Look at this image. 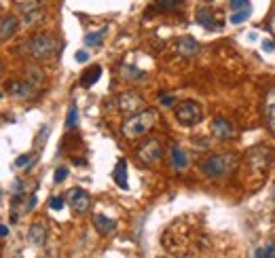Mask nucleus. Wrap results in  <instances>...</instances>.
Wrapping results in <instances>:
<instances>
[{"label": "nucleus", "instance_id": "1", "mask_svg": "<svg viewBox=\"0 0 275 258\" xmlns=\"http://www.w3.org/2000/svg\"><path fill=\"white\" fill-rule=\"evenodd\" d=\"M157 119H159V112L155 108H146L142 112H136V115H131L125 123L121 131H123V136L127 140H136V138H142L146 136V133L157 125Z\"/></svg>", "mask_w": 275, "mask_h": 258}, {"label": "nucleus", "instance_id": "2", "mask_svg": "<svg viewBox=\"0 0 275 258\" xmlns=\"http://www.w3.org/2000/svg\"><path fill=\"white\" fill-rule=\"evenodd\" d=\"M235 167H237V154H233V152L208 154L199 165V169L206 174L208 178H222V176H227V174H231Z\"/></svg>", "mask_w": 275, "mask_h": 258}, {"label": "nucleus", "instance_id": "3", "mask_svg": "<svg viewBox=\"0 0 275 258\" xmlns=\"http://www.w3.org/2000/svg\"><path fill=\"white\" fill-rule=\"evenodd\" d=\"M26 47H28V53L34 59H49V57H53L57 53L59 43H57V38L53 34L40 32V34L30 38Z\"/></svg>", "mask_w": 275, "mask_h": 258}, {"label": "nucleus", "instance_id": "4", "mask_svg": "<svg viewBox=\"0 0 275 258\" xmlns=\"http://www.w3.org/2000/svg\"><path fill=\"white\" fill-rule=\"evenodd\" d=\"M176 119H178L180 125L193 127V125H197V123H201L203 110H201V106L197 104L195 100H185V102H180V104L176 106Z\"/></svg>", "mask_w": 275, "mask_h": 258}, {"label": "nucleus", "instance_id": "5", "mask_svg": "<svg viewBox=\"0 0 275 258\" xmlns=\"http://www.w3.org/2000/svg\"><path fill=\"white\" fill-rule=\"evenodd\" d=\"M136 154H138L140 163H144V165H155V163H159V161L163 159V146H161L159 140L150 138V140H146V142L138 148Z\"/></svg>", "mask_w": 275, "mask_h": 258}, {"label": "nucleus", "instance_id": "6", "mask_svg": "<svg viewBox=\"0 0 275 258\" xmlns=\"http://www.w3.org/2000/svg\"><path fill=\"white\" fill-rule=\"evenodd\" d=\"M68 203L74 214H87L91 208V195L85 189H72L68 195Z\"/></svg>", "mask_w": 275, "mask_h": 258}, {"label": "nucleus", "instance_id": "7", "mask_svg": "<svg viewBox=\"0 0 275 258\" xmlns=\"http://www.w3.org/2000/svg\"><path fill=\"white\" fill-rule=\"evenodd\" d=\"M117 102H119V108L123 112H136V110L142 108V104H144V98H142L138 91L129 89V91H123Z\"/></svg>", "mask_w": 275, "mask_h": 258}, {"label": "nucleus", "instance_id": "8", "mask_svg": "<svg viewBox=\"0 0 275 258\" xmlns=\"http://www.w3.org/2000/svg\"><path fill=\"white\" fill-rule=\"evenodd\" d=\"M212 133L218 140H231V138H235V127H233V123L229 119L216 117L212 121Z\"/></svg>", "mask_w": 275, "mask_h": 258}, {"label": "nucleus", "instance_id": "9", "mask_svg": "<svg viewBox=\"0 0 275 258\" xmlns=\"http://www.w3.org/2000/svg\"><path fill=\"white\" fill-rule=\"evenodd\" d=\"M9 94H11L13 98H17V100H30V98H34L36 87L30 85L26 78L24 80H13V82H9Z\"/></svg>", "mask_w": 275, "mask_h": 258}, {"label": "nucleus", "instance_id": "10", "mask_svg": "<svg viewBox=\"0 0 275 258\" xmlns=\"http://www.w3.org/2000/svg\"><path fill=\"white\" fill-rule=\"evenodd\" d=\"M199 49H201V45L193 36H182L176 40V51L182 57H195L199 53Z\"/></svg>", "mask_w": 275, "mask_h": 258}, {"label": "nucleus", "instance_id": "11", "mask_svg": "<svg viewBox=\"0 0 275 258\" xmlns=\"http://www.w3.org/2000/svg\"><path fill=\"white\" fill-rule=\"evenodd\" d=\"M187 0H155V5H152L146 15H150L152 11H159V13H176L180 11L182 7H185Z\"/></svg>", "mask_w": 275, "mask_h": 258}, {"label": "nucleus", "instance_id": "12", "mask_svg": "<svg viewBox=\"0 0 275 258\" xmlns=\"http://www.w3.org/2000/svg\"><path fill=\"white\" fill-rule=\"evenodd\" d=\"M195 22L199 26H203L206 30H218L220 26L216 24V17H214V11L210 7H201L197 9V13H195Z\"/></svg>", "mask_w": 275, "mask_h": 258}, {"label": "nucleus", "instance_id": "13", "mask_svg": "<svg viewBox=\"0 0 275 258\" xmlns=\"http://www.w3.org/2000/svg\"><path fill=\"white\" fill-rule=\"evenodd\" d=\"M17 28H19L17 17H13V15L3 17V19H0V40L11 38V36L17 32Z\"/></svg>", "mask_w": 275, "mask_h": 258}, {"label": "nucleus", "instance_id": "14", "mask_svg": "<svg viewBox=\"0 0 275 258\" xmlns=\"http://www.w3.org/2000/svg\"><path fill=\"white\" fill-rule=\"evenodd\" d=\"M264 117H267L271 131L275 133V87L267 94V98H264Z\"/></svg>", "mask_w": 275, "mask_h": 258}, {"label": "nucleus", "instance_id": "15", "mask_svg": "<svg viewBox=\"0 0 275 258\" xmlns=\"http://www.w3.org/2000/svg\"><path fill=\"white\" fill-rule=\"evenodd\" d=\"M94 226L98 229L100 235H108V233H113L117 229V220L106 218V216H102V214H96L94 216Z\"/></svg>", "mask_w": 275, "mask_h": 258}, {"label": "nucleus", "instance_id": "16", "mask_svg": "<svg viewBox=\"0 0 275 258\" xmlns=\"http://www.w3.org/2000/svg\"><path fill=\"white\" fill-rule=\"evenodd\" d=\"M24 74H26V80H28L32 87L38 89V87L45 85V72L40 70L38 66H26V72H24Z\"/></svg>", "mask_w": 275, "mask_h": 258}, {"label": "nucleus", "instance_id": "17", "mask_svg": "<svg viewBox=\"0 0 275 258\" xmlns=\"http://www.w3.org/2000/svg\"><path fill=\"white\" fill-rule=\"evenodd\" d=\"M28 239H30V243H34V245H45L47 243V229L40 222L32 224V226H30V231H28Z\"/></svg>", "mask_w": 275, "mask_h": 258}, {"label": "nucleus", "instance_id": "18", "mask_svg": "<svg viewBox=\"0 0 275 258\" xmlns=\"http://www.w3.org/2000/svg\"><path fill=\"white\" fill-rule=\"evenodd\" d=\"M113 180L117 182V187L129 189V187H127V161H125V159H121V161L117 163V167H115V171H113Z\"/></svg>", "mask_w": 275, "mask_h": 258}, {"label": "nucleus", "instance_id": "19", "mask_svg": "<svg viewBox=\"0 0 275 258\" xmlns=\"http://www.w3.org/2000/svg\"><path fill=\"white\" fill-rule=\"evenodd\" d=\"M187 165H189L187 152L180 146H171V167L180 171V169H187Z\"/></svg>", "mask_w": 275, "mask_h": 258}, {"label": "nucleus", "instance_id": "20", "mask_svg": "<svg viewBox=\"0 0 275 258\" xmlns=\"http://www.w3.org/2000/svg\"><path fill=\"white\" fill-rule=\"evenodd\" d=\"M100 76H102V66H94V68H89L83 76H80V87H85V89H89V87H94L96 82L100 80Z\"/></svg>", "mask_w": 275, "mask_h": 258}, {"label": "nucleus", "instance_id": "21", "mask_svg": "<svg viewBox=\"0 0 275 258\" xmlns=\"http://www.w3.org/2000/svg\"><path fill=\"white\" fill-rule=\"evenodd\" d=\"M121 76H123L125 80H140V78H144L146 74L142 70H138L136 66H123V68H121Z\"/></svg>", "mask_w": 275, "mask_h": 258}, {"label": "nucleus", "instance_id": "22", "mask_svg": "<svg viewBox=\"0 0 275 258\" xmlns=\"http://www.w3.org/2000/svg\"><path fill=\"white\" fill-rule=\"evenodd\" d=\"M104 34H106V28L98 30V32H89V34L85 36V45H87V47H100L102 40H104Z\"/></svg>", "mask_w": 275, "mask_h": 258}, {"label": "nucleus", "instance_id": "23", "mask_svg": "<svg viewBox=\"0 0 275 258\" xmlns=\"http://www.w3.org/2000/svg\"><path fill=\"white\" fill-rule=\"evenodd\" d=\"M250 15H252V9L246 7V9H241V11H233L231 17H229V22H231V24H235V26H239V24L246 22V19H248Z\"/></svg>", "mask_w": 275, "mask_h": 258}, {"label": "nucleus", "instance_id": "24", "mask_svg": "<svg viewBox=\"0 0 275 258\" xmlns=\"http://www.w3.org/2000/svg\"><path fill=\"white\" fill-rule=\"evenodd\" d=\"M76 125H78V106L76 104H70L68 117H66V129H72Z\"/></svg>", "mask_w": 275, "mask_h": 258}, {"label": "nucleus", "instance_id": "25", "mask_svg": "<svg viewBox=\"0 0 275 258\" xmlns=\"http://www.w3.org/2000/svg\"><path fill=\"white\" fill-rule=\"evenodd\" d=\"M43 15H45L43 9H32V11H28V13L24 15V26H32V24L40 22V19H43Z\"/></svg>", "mask_w": 275, "mask_h": 258}, {"label": "nucleus", "instance_id": "26", "mask_svg": "<svg viewBox=\"0 0 275 258\" xmlns=\"http://www.w3.org/2000/svg\"><path fill=\"white\" fill-rule=\"evenodd\" d=\"M254 258H275V243L269 241V243L260 245L256 250V254H254Z\"/></svg>", "mask_w": 275, "mask_h": 258}, {"label": "nucleus", "instance_id": "27", "mask_svg": "<svg viewBox=\"0 0 275 258\" xmlns=\"http://www.w3.org/2000/svg\"><path fill=\"white\" fill-rule=\"evenodd\" d=\"M15 167H26V169H30V167H32V165H34V157H32V154H19V157L15 159Z\"/></svg>", "mask_w": 275, "mask_h": 258}, {"label": "nucleus", "instance_id": "28", "mask_svg": "<svg viewBox=\"0 0 275 258\" xmlns=\"http://www.w3.org/2000/svg\"><path fill=\"white\" fill-rule=\"evenodd\" d=\"M229 7L231 11H241V9L250 7V0H229Z\"/></svg>", "mask_w": 275, "mask_h": 258}, {"label": "nucleus", "instance_id": "29", "mask_svg": "<svg viewBox=\"0 0 275 258\" xmlns=\"http://www.w3.org/2000/svg\"><path fill=\"white\" fill-rule=\"evenodd\" d=\"M64 203H66L64 197H51V199H49V208L59 212V210H64Z\"/></svg>", "mask_w": 275, "mask_h": 258}, {"label": "nucleus", "instance_id": "30", "mask_svg": "<svg viewBox=\"0 0 275 258\" xmlns=\"http://www.w3.org/2000/svg\"><path fill=\"white\" fill-rule=\"evenodd\" d=\"M66 178H68V167H57V169H55V174H53V180H55V184L64 182Z\"/></svg>", "mask_w": 275, "mask_h": 258}, {"label": "nucleus", "instance_id": "31", "mask_svg": "<svg viewBox=\"0 0 275 258\" xmlns=\"http://www.w3.org/2000/svg\"><path fill=\"white\" fill-rule=\"evenodd\" d=\"M159 102H161V106L169 108V106H174V102H176V96H167V94H161V96H159Z\"/></svg>", "mask_w": 275, "mask_h": 258}, {"label": "nucleus", "instance_id": "32", "mask_svg": "<svg viewBox=\"0 0 275 258\" xmlns=\"http://www.w3.org/2000/svg\"><path fill=\"white\" fill-rule=\"evenodd\" d=\"M74 59L78 61V64H87V61H89V53H87V51H78V53L74 55Z\"/></svg>", "mask_w": 275, "mask_h": 258}, {"label": "nucleus", "instance_id": "33", "mask_svg": "<svg viewBox=\"0 0 275 258\" xmlns=\"http://www.w3.org/2000/svg\"><path fill=\"white\" fill-rule=\"evenodd\" d=\"M34 205H36V195H32V197H30V201H28V205L24 208V212H32Z\"/></svg>", "mask_w": 275, "mask_h": 258}, {"label": "nucleus", "instance_id": "34", "mask_svg": "<svg viewBox=\"0 0 275 258\" xmlns=\"http://www.w3.org/2000/svg\"><path fill=\"white\" fill-rule=\"evenodd\" d=\"M262 49L264 51H275V43H273V40H269V38L262 40Z\"/></svg>", "mask_w": 275, "mask_h": 258}, {"label": "nucleus", "instance_id": "35", "mask_svg": "<svg viewBox=\"0 0 275 258\" xmlns=\"http://www.w3.org/2000/svg\"><path fill=\"white\" fill-rule=\"evenodd\" d=\"M0 237H9V226L7 224H0Z\"/></svg>", "mask_w": 275, "mask_h": 258}, {"label": "nucleus", "instance_id": "36", "mask_svg": "<svg viewBox=\"0 0 275 258\" xmlns=\"http://www.w3.org/2000/svg\"><path fill=\"white\" fill-rule=\"evenodd\" d=\"M269 30L275 34V13H273V17H271V22H269Z\"/></svg>", "mask_w": 275, "mask_h": 258}, {"label": "nucleus", "instance_id": "37", "mask_svg": "<svg viewBox=\"0 0 275 258\" xmlns=\"http://www.w3.org/2000/svg\"><path fill=\"white\" fill-rule=\"evenodd\" d=\"M0 74H3V64H0Z\"/></svg>", "mask_w": 275, "mask_h": 258}, {"label": "nucleus", "instance_id": "38", "mask_svg": "<svg viewBox=\"0 0 275 258\" xmlns=\"http://www.w3.org/2000/svg\"><path fill=\"white\" fill-rule=\"evenodd\" d=\"M0 98H3V91H0Z\"/></svg>", "mask_w": 275, "mask_h": 258}, {"label": "nucleus", "instance_id": "39", "mask_svg": "<svg viewBox=\"0 0 275 258\" xmlns=\"http://www.w3.org/2000/svg\"><path fill=\"white\" fill-rule=\"evenodd\" d=\"M0 197H3V191H0Z\"/></svg>", "mask_w": 275, "mask_h": 258}, {"label": "nucleus", "instance_id": "40", "mask_svg": "<svg viewBox=\"0 0 275 258\" xmlns=\"http://www.w3.org/2000/svg\"><path fill=\"white\" fill-rule=\"evenodd\" d=\"M273 199H275V193H273Z\"/></svg>", "mask_w": 275, "mask_h": 258}]
</instances>
